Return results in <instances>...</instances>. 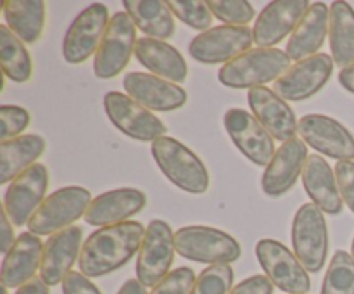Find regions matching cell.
<instances>
[{
	"mask_svg": "<svg viewBox=\"0 0 354 294\" xmlns=\"http://www.w3.org/2000/svg\"><path fill=\"white\" fill-rule=\"evenodd\" d=\"M144 234V225L135 220L97 228L83 242L78 258L80 272L88 279L116 272L140 251Z\"/></svg>",
	"mask_w": 354,
	"mask_h": 294,
	"instance_id": "6da1fadb",
	"label": "cell"
},
{
	"mask_svg": "<svg viewBox=\"0 0 354 294\" xmlns=\"http://www.w3.org/2000/svg\"><path fill=\"white\" fill-rule=\"evenodd\" d=\"M290 68V57L280 48L256 47L221 66L218 80L230 89H256L277 82Z\"/></svg>",
	"mask_w": 354,
	"mask_h": 294,
	"instance_id": "7a4b0ae2",
	"label": "cell"
},
{
	"mask_svg": "<svg viewBox=\"0 0 354 294\" xmlns=\"http://www.w3.org/2000/svg\"><path fill=\"white\" fill-rule=\"evenodd\" d=\"M152 158L166 178L190 194H204L209 189V172L199 156L173 137L152 142Z\"/></svg>",
	"mask_w": 354,
	"mask_h": 294,
	"instance_id": "3957f363",
	"label": "cell"
},
{
	"mask_svg": "<svg viewBox=\"0 0 354 294\" xmlns=\"http://www.w3.org/2000/svg\"><path fill=\"white\" fill-rule=\"evenodd\" d=\"M175 248L182 258L206 265H230L242 255L235 237L206 225H189L175 232Z\"/></svg>",
	"mask_w": 354,
	"mask_h": 294,
	"instance_id": "277c9868",
	"label": "cell"
},
{
	"mask_svg": "<svg viewBox=\"0 0 354 294\" xmlns=\"http://www.w3.org/2000/svg\"><path fill=\"white\" fill-rule=\"evenodd\" d=\"M92 203L88 189L80 185L62 187L47 196L31 220L28 221V232L37 235H48L71 227L76 220L85 217Z\"/></svg>",
	"mask_w": 354,
	"mask_h": 294,
	"instance_id": "5b68a950",
	"label": "cell"
},
{
	"mask_svg": "<svg viewBox=\"0 0 354 294\" xmlns=\"http://www.w3.org/2000/svg\"><path fill=\"white\" fill-rule=\"evenodd\" d=\"M292 248L308 272L317 273L324 268L328 255V228L324 211L315 203L303 204L294 214Z\"/></svg>",
	"mask_w": 354,
	"mask_h": 294,
	"instance_id": "8992f818",
	"label": "cell"
},
{
	"mask_svg": "<svg viewBox=\"0 0 354 294\" xmlns=\"http://www.w3.org/2000/svg\"><path fill=\"white\" fill-rule=\"evenodd\" d=\"M137 26L124 10L113 14L106 35L93 59V73L100 80H111L120 75L135 54Z\"/></svg>",
	"mask_w": 354,
	"mask_h": 294,
	"instance_id": "52a82bcc",
	"label": "cell"
},
{
	"mask_svg": "<svg viewBox=\"0 0 354 294\" xmlns=\"http://www.w3.org/2000/svg\"><path fill=\"white\" fill-rule=\"evenodd\" d=\"M256 258L265 275L280 291L287 294L310 293L311 279L308 270L286 244L275 239H261L256 244Z\"/></svg>",
	"mask_w": 354,
	"mask_h": 294,
	"instance_id": "ba28073f",
	"label": "cell"
},
{
	"mask_svg": "<svg viewBox=\"0 0 354 294\" xmlns=\"http://www.w3.org/2000/svg\"><path fill=\"white\" fill-rule=\"evenodd\" d=\"M175 232L165 220H152L145 228L137 258V279L145 287H156L175 259Z\"/></svg>",
	"mask_w": 354,
	"mask_h": 294,
	"instance_id": "9c48e42d",
	"label": "cell"
},
{
	"mask_svg": "<svg viewBox=\"0 0 354 294\" xmlns=\"http://www.w3.org/2000/svg\"><path fill=\"white\" fill-rule=\"evenodd\" d=\"M104 109L111 123L128 137L140 142H156L166 137V125L147 107L123 92L111 90L104 95Z\"/></svg>",
	"mask_w": 354,
	"mask_h": 294,
	"instance_id": "30bf717a",
	"label": "cell"
},
{
	"mask_svg": "<svg viewBox=\"0 0 354 294\" xmlns=\"http://www.w3.org/2000/svg\"><path fill=\"white\" fill-rule=\"evenodd\" d=\"M254 35L249 26H221L209 28L190 42L189 52L196 61L203 64H228L244 52L251 50Z\"/></svg>",
	"mask_w": 354,
	"mask_h": 294,
	"instance_id": "8fae6325",
	"label": "cell"
},
{
	"mask_svg": "<svg viewBox=\"0 0 354 294\" xmlns=\"http://www.w3.org/2000/svg\"><path fill=\"white\" fill-rule=\"evenodd\" d=\"M109 10L104 3H90L66 31L62 55L69 64H82L97 54L100 42L109 26Z\"/></svg>",
	"mask_w": 354,
	"mask_h": 294,
	"instance_id": "7c38bea8",
	"label": "cell"
},
{
	"mask_svg": "<svg viewBox=\"0 0 354 294\" xmlns=\"http://www.w3.org/2000/svg\"><path fill=\"white\" fill-rule=\"evenodd\" d=\"M334 64L332 55L324 54V52L297 61L273 83V90L277 95L290 102L310 99L315 93L320 92L332 78Z\"/></svg>",
	"mask_w": 354,
	"mask_h": 294,
	"instance_id": "4fadbf2b",
	"label": "cell"
},
{
	"mask_svg": "<svg viewBox=\"0 0 354 294\" xmlns=\"http://www.w3.org/2000/svg\"><path fill=\"white\" fill-rule=\"evenodd\" d=\"M48 172L47 166L37 163L12 180L3 194V210L14 227H23L47 197Z\"/></svg>",
	"mask_w": 354,
	"mask_h": 294,
	"instance_id": "5bb4252c",
	"label": "cell"
},
{
	"mask_svg": "<svg viewBox=\"0 0 354 294\" xmlns=\"http://www.w3.org/2000/svg\"><path fill=\"white\" fill-rule=\"evenodd\" d=\"M225 128L235 147L254 165L268 166L275 156V138L256 120L254 114L241 107H232L225 113Z\"/></svg>",
	"mask_w": 354,
	"mask_h": 294,
	"instance_id": "9a60e30c",
	"label": "cell"
},
{
	"mask_svg": "<svg viewBox=\"0 0 354 294\" xmlns=\"http://www.w3.org/2000/svg\"><path fill=\"white\" fill-rule=\"evenodd\" d=\"M297 134L306 145L337 161H353L354 137L337 120L325 114H306L297 123Z\"/></svg>",
	"mask_w": 354,
	"mask_h": 294,
	"instance_id": "2e32d148",
	"label": "cell"
},
{
	"mask_svg": "<svg viewBox=\"0 0 354 294\" xmlns=\"http://www.w3.org/2000/svg\"><path fill=\"white\" fill-rule=\"evenodd\" d=\"M123 89L127 95L137 100L140 106L147 107L149 111H168L180 109L187 102V92L169 80L159 78L152 73L131 71L124 75Z\"/></svg>",
	"mask_w": 354,
	"mask_h": 294,
	"instance_id": "e0dca14e",
	"label": "cell"
},
{
	"mask_svg": "<svg viewBox=\"0 0 354 294\" xmlns=\"http://www.w3.org/2000/svg\"><path fill=\"white\" fill-rule=\"evenodd\" d=\"M308 156V145L303 138L294 137L283 142L263 173V192L270 197H279L289 192L303 175Z\"/></svg>",
	"mask_w": 354,
	"mask_h": 294,
	"instance_id": "ac0fdd59",
	"label": "cell"
},
{
	"mask_svg": "<svg viewBox=\"0 0 354 294\" xmlns=\"http://www.w3.org/2000/svg\"><path fill=\"white\" fill-rule=\"evenodd\" d=\"M310 6L308 0H275L268 3L252 28L254 44L263 48H275L287 35H292Z\"/></svg>",
	"mask_w": 354,
	"mask_h": 294,
	"instance_id": "d6986e66",
	"label": "cell"
},
{
	"mask_svg": "<svg viewBox=\"0 0 354 294\" xmlns=\"http://www.w3.org/2000/svg\"><path fill=\"white\" fill-rule=\"evenodd\" d=\"M83 230L78 225L59 230L47 239L41 256L40 277L48 287L62 284V280L73 272L82 252Z\"/></svg>",
	"mask_w": 354,
	"mask_h": 294,
	"instance_id": "ffe728a7",
	"label": "cell"
},
{
	"mask_svg": "<svg viewBox=\"0 0 354 294\" xmlns=\"http://www.w3.org/2000/svg\"><path fill=\"white\" fill-rule=\"evenodd\" d=\"M248 102L256 120L268 130L275 140L287 142L296 137L297 134V118L292 107L277 95L275 90L268 86H256L248 92Z\"/></svg>",
	"mask_w": 354,
	"mask_h": 294,
	"instance_id": "44dd1931",
	"label": "cell"
},
{
	"mask_svg": "<svg viewBox=\"0 0 354 294\" xmlns=\"http://www.w3.org/2000/svg\"><path fill=\"white\" fill-rule=\"evenodd\" d=\"M44 242L40 235L23 232L16 237L12 248L3 255L0 280L7 289L21 287L23 284L35 279V273L40 270L41 256H44Z\"/></svg>",
	"mask_w": 354,
	"mask_h": 294,
	"instance_id": "7402d4cb",
	"label": "cell"
},
{
	"mask_svg": "<svg viewBox=\"0 0 354 294\" xmlns=\"http://www.w3.org/2000/svg\"><path fill=\"white\" fill-rule=\"evenodd\" d=\"M147 197L142 190L133 187H123L104 192L92 199L85 213V221L93 227H111V225L123 223L128 218L144 210Z\"/></svg>",
	"mask_w": 354,
	"mask_h": 294,
	"instance_id": "603a6c76",
	"label": "cell"
},
{
	"mask_svg": "<svg viewBox=\"0 0 354 294\" xmlns=\"http://www.w3.org/2000/svg\"><path fill=\"white\" fill-rule=\"evenodd\" d=\"M328 17L330 9L324 2L311 3L287 42L286 52L290 61L297 62L320 54L318 50L324 47L325 37L328 35Z\"/></svg>",
	"mask_w": 354,
	"mask_h": 294,
	"instance_id": "cb8c5ba5",
	"label": "cell"
},
{
	"mask_svg": "<svg viewBox=\"0 0 354 294\" xmlns=\"http://www.w3.org/2000/svg\"><path fill=\"white\" fill-rule=\"evenodd\" d=\"M303 185L308 196L324 213L335 217L342 213L344 201L341 197L335 172L322 156L310 154L303 169Z\"/></svg>",
	"mask_w": 354,
	"mask_h": 294,
	"instance_id": "d4e9b609",
	"label": "cell"
},
{
	"mask_svg": "<svg viewBox=\"0 0 354 294\" xmlns=\"http://www.w3.org/2000/svg\"><path fill=\"white\" fill-rule=\"evenodd\" d=\"M135 57L152 75L169 80L173 83L185 82L189 75L183 55L166 40L151 37L138 38L135 45Z\"/></svg>",
	"mask_w": 354,
	"mask_h": 294,
	"instance_id": "484cf974",
	"label": "cell"
},
{
	"mask_svg": "<svg viewBox=\"0 0 354 294\" xmlns=\"http://www.w3.org/2000/svg\"><path fill=\"white\" fill-rule=\"evenodd\" d=\"M44 151L45 140L35 134H23L0 142V185H7L28 168L37 165Z\"/></svg>",
	"mask_w": 354,
	"mask_h": 294,
	"instance_id": "4316f807",
	"label": "cell"
},
{
	"mask_svg": "<svg viewBox=\"0 0 354 294\" xmlns=\"http://www.w3.org/2000/svg\"><path fill=\"white\" fill-rule=\"evenodd\" d=\"M124 12L135 26L151 38L168 40L175 35V16L162 0H124Z\"/></svg>",
	"mask_w": 354,
	"mask_h": 294,
	"instance_id": "83f0119b",
	"label": "cell"
},
{
	"mask_svg": "<svg viewBox=\"0 0 354 294\" xmlns=\"http://www.w3.org/2000/svg\"><path fill=\"white\" fill-rule=\"evenodd\" d=\"M6 26L24 44H35L45 26V2L41 0H6L2 2Z\"/></svg>",
	"mask_w": 354,
	"mask_h": 294,
	"instance_id": "f1b7e54d",
	"label": "cell"
},
{
	"mask_svg": "<svg viewBox=\"0 0 354 294\" xmlns=\"http://www.w3.org/2000/svg\"><path fill=\"white\" fill-rule=\"evenodd\" d=\"M328 40L335 64L341 68L354 64V9L348 2H332Z\"/></svg>",
	"mask_w": 354,
	"mask_h": 294,
	"instance_id": "f546056e",
	"label": "cell"
},
{
	"mask_svg": "<svg viewBox=\"0 0 354 294\" xmlns=\"http://www.w3.org/2000/svg\"><path fill=\"white\" fill-rule=\"evenodd\" d=\"M0 62L3 75L16 83H24L31 78L33 64L23 40L16 37L6 24L0 26Z\"/></svg>",
	"mask_w": 354,
	"mask_h": 294,
	"instance_id": "4dcf8cb0",
	"label": "cell"
},
{
	"mask_svg": "<svg viewBox=\"0 0 354 294\" xmlns=\"http://www.w3.org/2000/svg\"><path fill=\"white\" fill-rule=\"evenodd\" d=\"M322 294H354V259L349 252H334L325 272Z\"/></svg>",
	"mask_w": 354,
	"mask_h": 294,
	"instance_id": "1f68e13d",
	"label": "cell"
},
{
	"mask_svg": "<svg viewBox=\"0 0 354 294\" xmlns=\"http://www.w3.org/2000/svg\"><path fill=\"white\" fill-rule=\"evenodd\" d=\"M168 6L173 16L201 33L209 30L213 23V12L204 0H169Z\"/></svg>",
	"mask_w": 354,
	"mask_h": 294,
	"instance_id": "d6a6232c",
	"label": "cell"
},
{
	"mask_svg": "<svg viewBox=\"0 0 354 294\" xmlns=\"http://www.w3.org/2000/svg\"><path fill=\"white\" fill-rule=\"evenodd\" d=\"M234 284L230 265H211L197 275L192 294H228Z\"/></svg>",
	"mask_w": 354,
	"mask_h": 294,
	"instance_id": "836d02e7",
	"label": "cell"
},
{
	"mask_svg": "<svg viewBox=\"0 0 354 294\" xmlns=\"http://www.w3.org/2000/svg\"><path fill=\"white\" fill-rule=\"evenodd\" d=\"M207 6L214 17L230 26H245L256 16L252 3L245 0H209Z\"/></svg>",
	"mask_w": 354,
	"mask_h": 294,
	"instance_id": "e575fe53",
	"label": "cell"
},
{
	"mask_svg": "<svg viewBox=\"0 0 354 294\" xmlns=\"http://www.w3.org/2000/svg\"><path fill=\"white\" fill-rule=\"evenodd\" d=\"M0 121H2L0 142H3L23 135V131L26 130L28 125H30L31 116L24 107L3 104V106L0 107Z\"/></svg>",
	"mask_w": 354,
	"mask_h": 294,
	"instance_id": "d590c367",
	"label": "cell"
},
{
	"mask_svg": "<svg viewBox=\"0 0 354 294\" xmlns=\"http://www.w3.org/2000/svg\"><path fill=\"white\" fill-rule=\"evenodd\" d=\"M197 277L189 266H180L171 270L161 282L152 287L151 294H192Z\"/></svg>",
	"mask_w": 354,
	"mask_h": 294,
	"instance_id": "8d00e7d4",
	"label": "cell"
},
{
	"mask_svg": "<svg viewBox=\"0 0 354 294\" xmlns=\"http://www.w3.org/2000/svg\"><path fill=\"white\" fill-rule=\"evenodd\" d=\"M334 172L342 201L354 214V161H337Z\"/></svg>",
	"mask_w": 354,
	"mask_h": 294,
	"instance_id": "74e56055",
	"label": "cell"
},
{
	"mask_svg": "<svg viewBox=\"0 0 354 294\" xmlns=\"http://www.w3.org/2000/svg\"><path fill=\"white\" fill-rule=\"evenodd\" d=\"M62 294H102L99 287L82 272H71L62 280Z\"/></svg>",
	"mask_w": 354,
	"mask_h": 294,
	"instance_id": "f35d334b",
	"label": "cell"
},
{
	"mask_svg": "<svg viewBox=\"0 0 354 294\" xmlns=\"http://www.w3.org/2000/svg\"><path fill=\"white\" fill-rule=\"evenodd\" d=\"M273 284L266 275H252L232 287L228 294H273Z\"/></svg>",
	"mask_w": 354,
	"mask_h": 294,
	"instance_id": "ab89813d",
	"label": "cell"
},
{
	"mask_svg": "<svg viewBox=\"0 0 354 294\" xmlns=\"http://www.w3.org/2000/svg\"><path fill=\"white\" fill-rule=\"evenodd\" d=\"M14 242H16V239H14V225L7 217L6 210L2 208V211H0V251H2V255L9 252Z\"/></svg>",
	"mask_w": 354,
	"mask_h": 294,
	"instance_id": "60d3db41",
	"label": "cell"
},
{
	"mask_svg": "<svg viewBox=\"0 0 354 294\" xmlns=\"http://www.w3.org/2000/svg\"><path fill=\"white\" fill-rule=\"evenodd\" d=\"M14 294H50L47 284L41 280V277H35L30 282L23 284L21 287H17Z\"/></svg>",
	"mask_w": 354,
	"mask_h": 294,
	"instance_id": "b9f144b4",
	"label": "cell"
},
{
	"mask_svg": "<svg viewBox=\"0 0 354 294\" xmlns=\"http://www.w3.org/2000/svg\"><path fill=\"white\" fill-rule=\"evenodd\" d=\"M118 294H147V287L138 279H130L121 286Z\"/></svg>",
	"mask_w": 354,
	"mask_h": 294,
	"instance_id": "7bdbcfd3",
	"label": "cell"
},
{
	"mask_svg": "<svg viewBox=\"0 0 354 294\" xmlns=\"http://www.w3.org/2000/svg\"><path fill=\"white\" fill-rule=\"evenodd\" d=\"M339 83L354 95V64L341 69V73H339Z\"/></svg>",
	"mask_w": 354,
	"mask_h": 294,
	"instance_id": "ee69618b",
	"label": "cell"
},
{
	"mask_svg": "<svg viewBox=\"0 0 354 294\" xmlns=\"http://www.w3.org/2000/svg\"><path fill=\"white\" fill-rule=\"evenodd\" d=\"M351 256H353V259H354V237H353V244H351Z\"/></svg>",
	"mask_w": 354,
	"mask_h": 294,
	"instance_id": "f6af8a7d",
	"label": "cell"
}]
</instances>
